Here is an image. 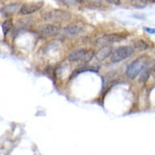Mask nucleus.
Listing matches in <instances>:
<instances>
[{"instance_id":"f257e3e1","label":"nucleus","mask_w":155,"mask_h":155,"mask_svg":"<svg viewBox=\"0 0 155 155\" xmlns=\"http://www.w3.org/2000/svg\"><path fill=\"white\" fill-rule=\"evenodd\" d=\"M41 18L45 21L55 22V23H63V22L71 20V15L65 11H61V9H52V11L42 12Z\"/></svg>"},{"instance_id":"f03ea898","label":"nucleus","mask_w":155,"mask_h":155,"mask_svg":"<svg viewBox=\"0 0 155 155\" xmlns=\"http://www.w3.org/2000/svg\"><path fill=\"white\" fill-rule=\"evenodd\" d=\"M145 64H146V60H145L144 57H141V58L134 60V62H131L128 66H127L126 69V76L129 79L134 80L141 74V71L144 69Z\"/></svg>"},{"instance_id":"7ed1b4c3","label":"nucleus","mask_w":155,"mask_h":155,"mask_svg":"<svg viewBox=\"0 0 155 155\" xmlns=\"http://www.w3.org/2000/svg\"><path fill=\"white\" fill-rule=\"evenodd\" d=\"M134 54V49L129 46H122L116 49L113 53L111 54V61L113 63H117L122 60L129 58Z\"/></svg>"},{"instance_id":"20e7f679","label":"nucleus","mask_w":155,"mask_h":155,"mask_svg":"<svg viewBox=\"0 0 155 155\" xmlns=\"http://www.w3.org/2000/svg\"><path fill=\"white\" fill-rule=\"evenodd\" d=\"M93 55V51H87L85 49H80L71 52L68 56V59L74 62H89L92 59Z\"/></svg>"},{"instance_id":"39448f33","label":"nucleus","mask_w":155,"mask_h":155,"mask_svg":"<svg viewBox=\"0 0 155 155\" xmlns=\"http://www.w3.org/2000/svg\"><path fill=\"white\" fill-rule=\"evenodd\" d=\"M42 6H44V2L42 1H32V2H30V3H25L20 7L19 14L24 15V16H26V15H31V14H33V12L39 11Z\"/></svg>"},{"instance_id":"423d86ee","label":"nucleus","mask_w":155,"mask_h":155,"mask_svg":"<svg viewBox=\"0 0 155 155\" xmlns=\"http://www.w3.org/2000/svg\"><path fill=\"white\" fill-rule=\"evenodd\" d=\"M126 37V35H122V34L118 33H113V34H107V35H102L101 37L96 39L95 45L99 46V45H107L110 42H115V41H122Z\"/></svg>"},{"instance_id":"0eeeda50","label":"nucleus","mask_w":155,"mask_h":155,"mask_svg":"<svg viewBox=\"0 0 155 155\" xmlns=\"http://www.w3.org/2000/svg\"><path fill=\"white\" fill-rule=\"evenodd\" d=\"M60 29L59 27L55 26L53 24H46V25H41L38 27V32L44 36L47 37H51L55 36L59 33Z\"/></svg>"},{"instance_id":"6e6552de","label":"nucleus","mask_w":155,"mask_h":155,"mask_svg":"<svg viewBox=\"0 0 155 155\" xmlns=\"http://www.w3.org/2000/svg\"><path fill=\"white\" fill-rule=\"evenodd\" d=\"M64 31H65L67 35H78L81 32H83V27L78 24H71L67 27H65Z\"/></svg>"},{"instance_id":"1a4fd4ad","label":"nucleus","mask_w":155,"mask_h":155,"mask_svg":"<svg viewBox=\"0 0 155 155\" xmlns=\"http://www.w3.org/2000/svg\"><path fill=\"white\" fill-rule=\"evenodd\" d=\"M111 54H112V48H111V47H104V48H101L95 54V57L98 60H104L107 56H110Z\"/></svg>"},{"instance_id":"9d476101","label":"nucleus","mask_w":155,"mask_h":155,"mask_svg":"<svg viewBox=\"0 0 155 155\" xmlns=\"http://www.w3.org/2000/svg\"><path fill=\"white\" fill-rule=\"evenodd\" d=\"M134 48L137 50L144 51V50H147L149 48V45H148V42L145 41L144 39H137V41H134Z\"/></svg>"},{"instance_id":"9b49d317","label":"nucleus","mask_w":155,"mask_h":155,"mask_svg":"<svg viewBox=\"0 0 155 155\" xmlns=\"http://www.w3.org/2000/svg\"><path fill=\"white\" fill-rule=\"evenodd\" d=\"M12 23L11 20H6V21H4V23H2V30H3L4 35L7 34V32L12 29Z\"/></svg>"},{"instance_id":"f8f14e48","label":"nucleus","mask_w":155,"mask_h":155,"mask_svg":"<svg viewBox=\"0 0 155 155\" xmlns=\"http://www.w3.org/2000/svg\"><path fill=\"white\" fill-rule=\"evenodd\" d=\"M107 2H109L110 4H114V5H120L121 1L120 0H106Z\"/></svg>"},{"instance_id":"ddd939ff","label":"nucleus","mask_w":155,"mask_h":155,"mask_svg":"<svg viewBox=\"0 0 155 155\" xmlns=\"http://www.w3.org/2000/svg\"><path fill=\"white\" fill-rule=\"evenodd\" d=\"M146 31H148L150 32V33H155V29H151V28H146L145 29Z\"/></svg>"},{"instance_id":"4468645a","label":"nucleus","mask_w":155,"mask_h":155,"mask_svg":"<svg viewBox=\"0 0 155 155\" xmlns=\"http://www.w3.org/2000/svg\"><path fill=\"white\" fill-rule=\"evenodd\" d=\"M74 1H77L78 3H82V2H83V0H74Z\"/></svg>"},{"instance_id":"2eb2a0df","label":"nucleus","mask_w":155,"mask_h":155,"mask_svg":"<svg viewBox=\"0 0 155 155\" xmlns=\"http://www.w3.org/2000/svg\"><path fill=\"white\" fill-rule=\"evenodd\" d=\"M146 1H149V2H154V3H155V0H146Z\"/></svg>"},{"instance_id":"dca6fc26","label":"nucleus","mask_w":155,"mask_h":155,"mask_svg":"<svg viewBox=\"0 0 155 155\" xmlns=\"http://www.w3.org/2000/svg\"><path fill=\"white\" fill-rule=\"evenodd\" d=\"M153 71H154V74H155V65H154V67H153Z\"/></svg>"}]
</instances>
